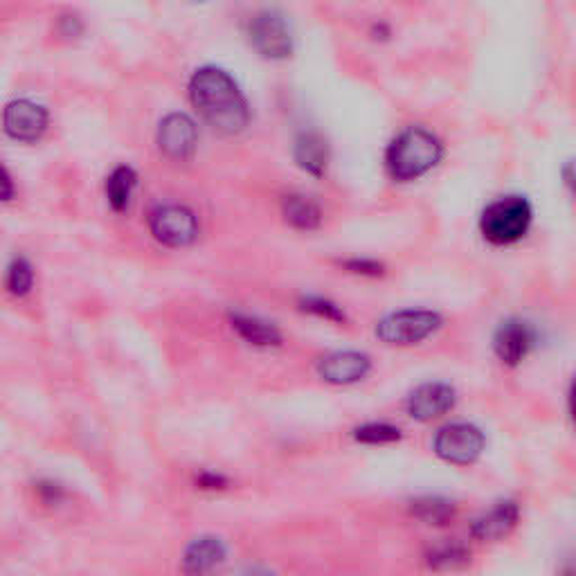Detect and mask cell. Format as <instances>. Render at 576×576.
I'll list each match as a JSON object with an SVG mask.
<instances>
[{"label":"cell","instance_id":"obj_1","mask_svg":"<svg viewBox=\"0 0 576 576\" xmlns=\"http://www.w3.org/2000/svg\"><path fill=\"white\" fill-rule=\"evenodd\" d=\"M189 100L219 133L237 136L250 125V107L237 81L217 66H203L189 79Z\"/></svg>","mask_w":576,"mask_h":576},{"label":"cell","instance_id":"obj_2","mask_svg":"<svg viewBox=\"0 0 576 576\" xmlns=\"http://www.w3.org/2000/svg\"><path fill=\"white\" fill-rule=\"evenodd\" d=\"M444 158L441 140L426 127L404 129L386 151V167L393 180L413 182L433 171Z\"/></svg>","mask_w":576,"mask_h":576},{"label":"cell","instance_id":"obj_3","mask_svg":"<svg viewBox=\"0 0 576 576\" xmlns=\"http://www.w3.org/2000/svg\"><path fill=\"white\" fill-rule=\"evenodd\" d=\"M534 224V208L527 197H503L479 215V232L494 246H514L527 237Z\"/></svg>","mask_w":576,"mask_h":576},{"label":"cell","instance_id":"obj_4","mask_svg":"<svg viewBox=\"0 0 576 576\" xmlns=\"http://www.w3.org/2000/svg\"><path fill=\"white\" fill-rule=\"evenodd\" d=\"M444 325L437 311L428 309H404L383 318L376 325V336L390 347H413L435 336Z\"/></svg>","mask_w":576,"mask_h":576},{"label":"cell","instance_id":"obj_5","mask_svg":"<svg viewBox=\"0 0 576 576\" xmlns=\"http://www.w3.org/2000/svg\"><path fill=\"white\" fill-rule=\"evenodd\" d=\"M248 43L259 57L268 61H284L294 54L291 28L275 10H264L250 19Z\"/></svg>","mask_w":576,"mask_h":576},{"label":"cell","instance_id":"obj_6","mask_svg":"<svg viewBox=\"0 0 576 576\" xmlns=\"http://www.w3.org/2000/svg\"><path fill=\"white\" fill-rule=\"evenodd\" d=\"M149 228L156 241L167 248H185L199 239L201 226L197 215L185 206H158L149 217Z\"/></svg>","mask_w":576,"mask_h":576},{"label":"cell","instance_id":"obj_7","mask_svg":"<svg viewBox=\"0 0 576 576\" xmlns=\"http://www.w3.org/2000/svg\"><path fill=\"white\" fill-rule=\"evenodd\" d=\"M435 453L448 464L468 466L483 457L487 448V437L473 424H448L435 437Z\"/></svg>","mask_w":576,"mask_h":576},{"label":"cell","instance_id":"obj_8","mask_svg":"<svg viewBox=\"0 0 576 576\" xmlns=\"http://www.w3.org/2000/svg\"><path fill=\"white\" fill-rule=\"evenodd\" d=\"M50 125V113L43 105L32 100H14L3 111V129L6 133L17 140L32 145L43 138Z\"/></svg>","mask_w":576,"mask_h":576},{"label":"cell","instance_id":"obj_9","mask_svg":"<svg viewBox=\"0 0 576 576\" xmlns=\"http://www.w3.org/2000/svg\"><path fill=\"white\" fill-rule=\"evenodd\" d=\"M156 142L160 151L171 160H189L199 145V129L197 122L187 113H169L158 125Z\"/></svg>","mask_w":576,"mask_h":576},{"label":"cell","instance_id":"obj_10","mask_svg":"<svg viewBox=\"0 0 576 576\" xmlns=\"http://www.w3.org/2000/svg\"><path fill=\"white\" fill-rule=\"evenodd\" d=\"M228 560V545L215 534H203L191 540L180 558L182 576H212Z\"/></svg>","mask_w":576,"mask_h":576},{"label":"cell","instance_id":"obj_11","mask_svg":"<svg viewBox=\"0 0 576 576\" xmlns=\"http://www.w3.org/2000/svg\"><path fill=\"white\" fill-rule=\"evenodd\" d=\"M536 329L523 318L500 322L494 334V351L507 367H518L536 347Z\"/></svg>","mask_w":576,"mask_h":576},{"label":"cell","instance_id":"obj_12","mask_svg":"<svg viewBox=\"0 0 576 576\" xmlns=\"http://www.w3.org/2000/svg\"><path fill=\"white\" fill-rule=\"evenodd\" d=\"M369 371H371V358L354 349L331 351L318 363L320 378L331 383V386H354V383L365 380Z\"/></svg>","mask_w":576,"mask_h":576},{"label":"cell","instance_id":"obj_13","mask_svg":"<svg viewBox=\"0 0 576 576\" xmlns=\"http://www.w3.org/2000/svg\"><path fill=\"white\" fill-rule=\"evenodd\" d=\"M457 404V393L448 383H424L408 397V413L417 421H433L448 415Z\"/></svg>","mask_w":576,"mask_h":576},{"label":"cell","instance_id":"obj_14","mask_svg":"<svg viewBox=\"0 0 576 576\" xmlns=\"http://www.w3.org/2000/svg\"><path fill=\"white\" fill-rule=\"evenodd\" d=\"M518 518H520V507L514 500H503V503H496L487 514H483L473 523L470 534L477 540H500L512 534V529L518 525Z\"/></svg>","mask_w":576,"mask_h":576},{"label":"cell","instance_id":"obj_15","mask_svg":"<svg viewBox=\"0 0 576 576\" xmlns=\"http://www.w3.org/2000/svg\"><path fill=\"white\" fill-rule=\"evenodd\" d=\"M230 327L232 331L248 345L252 347H261V349H270V347H279L281 345V331L272 325L266 322L257 316H248V314H230Z\"/></svg>","mask_w":576,"mask_h":576},{"label":"cell","instance_id":"obj_16","mask_svg":"<svg viewBox=\"0 0 576 576\" xmlns=\"http://www.w3.org/2000/svg\"><path fill=\"white\" fill-rule=\"evenodd\" d=\"M294 158L300 169L311 176H322L329 165V145L318 131H305L296 138Z\"/></svg>","mask_w":576,"mask_h":576},{"label":"cell","instance_id":"obj_17","mask_svg":"<svg viewBox=\"0 0 576 576\" xmlns=\"http://www.w3.org/2000/svg\"><path fill=\"white\" fill-rule=\"evenodd\" d=\"M281 215L288 226L296 230H316L322 224V210L305 195H288L281 201Z\"/></svg>","mask_w":576,"mask_h":576},{"label":"cell","instance_id":"obj_18","mask_svg":"<svg viewBox=\"0 0 576 576\" xmlns=\"http://www.w3.org/2000/svg\"><path fill=\"white\" fill-rule=\"evenodd\" d=\"M138 187V173L129 165L116 167L107 178V201L113 212H125L131 206L133 191Z\"/></svg>","mask_w":576,"mask_h":576},{"label":"cell","instance_id":"obj_19","mask_svg":"<svg viewBox=\"0 0 576 576\" xmlns=\"http://www.w3.org/2000/svg\"><path fill=\"white\" fill-rule=\"evenodd\" d=\"M410 514L426 523V525H435V527H441V525H448L457 509L455 505L448 500V498H441V496H424V498H417L413 505H410Z\"/></svg>","mask_w":576,"mask_h":576},{"label":"cell","instance_id":"obj_20","mask_svg":"<svg viewBox=\"0 0 576 576\" xmlns=\"http://www.w3.org/2000/svg\"><path fill=\"white\" fill-rule=\"evenodd\" d=\"M426 563L430 565V569H437V572H455L470 563V552L468 547L448 540L430 547V552L426 554Z\"/></svg>","mask_w":576,"mask_h":576},{"label":"cell","instance_id":"obj_21","mask_svg":"<svg viewBox=\"0 0 576 576\" xmlns=\"http://www.w3.org/2000/svg\"><path fill=\"white\" fill-rule=\"evenodd\" d=\"M6 286L8 291L17 298H26L32 286H34V268L26 257H17L12 259V264L8 266V275H6Z\"/></svg>","mask_w":576,"mask_h":576},{"label":"cell","instance_id":"obj_22","mask_svg":"<svg viewBox=\"0 0 576 576\" xmlns=\"http://www.w3.org/2000/svg\"><path fill=\"white\" fill-rule=\"evenodd\" d=\"M354 439L367 446H386L401 439V430L393 424H365L354 430Z\"/></svg>","mask_w":576,"mask_h":576},{"label":"cell","instance_id":"obj_23","mask_svg":"<svg viewBox=\"0 0 576 576\" xmlns=\"http://www.w3.org/2000/svg\"><path fill=\"white\" fill-rule=\"evenodd\" d=\"M300 309L305 314H311V316H318V318H325L329 322H347V314L342 311V307H338L336 302L327 300V298H320V296H305L300 300Z\"/></svg>","mask_w":576,"mask_h":576},{"label":"cell","instance_id":"obj_24","mask_svg":"<svg viewBox=\"0 0 576 576\" xmlns=\"http://www.w3.org/2000/svg\"><path fill=\"white\" fill-rule=\"evenodd\" d=\"M340 266L351 272V275H363V277H383L386 275V266H383L380 261L376 259H360V257H354V259H345L340 261Z\"/></svg>","mask_w":576,"mask_h":576},{"label":"cell","instance_id":"obj_25","mask_svg":"<svg viewBox=\"0 0 576 576\" xmlns=\"http://www.w3.org/2000/svg\"><path fill=\"white\" fill-rule=\"evenodd\" d=\"M195 483H197V487H199L201 491H224V489H228V485H230L226 475L215 473V470H201V473H197Z\"/></svg>","mask_w":576,"mask_h":576},{"label":"cell","instance_id":"obj_26","mask_svg":"<svg viewBox=\"0 0 576 576\" xmlns=\"http://www.w3.org/2000/svg\"><path fill=\"white\" fill-rule=\"evenodd\" d=\"M34 491H37V496H39V500L43 503V505H48V507H52V505H59L61 500H63V489L57 485V483H52V479H39V483L34 485Z\"/></svg>","mask_w":576,"mask_h":576},{"label":"cell","instance_id":"obj_27","mask_svg":"<svg viewBox=\"0 0 576 576\" xmlns=\"http://www.w3.org/2000/svg\"><path fill=\"white\" fill-rule=\"evenodd\" d=\"M10 199H14V180L3 167V162H0V201H10Z\"/></svg>","mask_w":576,"mask_h":576},{"label":"cell","instance_id":"obj_28","mask_svg":"<svg viewBox=\"0 0 576 576\" xmlns=\"http://www.w3.org/2000/svg\"><path fill=\"white\" fill-rule=\"evenodd\" d=\"M239 576H277L275 572H270L268 567H250L246 572H241Z\"/></svg>","mask_w":576,"mask_h":576}]
</instances>
